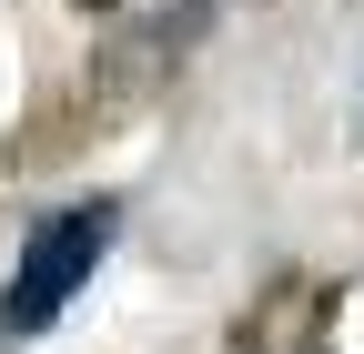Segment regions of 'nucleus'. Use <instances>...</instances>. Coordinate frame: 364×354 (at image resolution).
Instances as JSON below:
<instances>
[{"label": "nucleus", "mask_w": 364, "mask_h": 354, "mask_svg": "<svg viewBox=\"0 0 364 354\" xmlns=\"http://www.w3.org/2000/svg\"><path fill=\"white\" fill-rule=\"evenodd\" d=\"M102 243H112V203H71V213H51V223L21 243V263H11L0 334H41V324H61L71 294L91 284V263H102Z\"/></svg>", "instance_id": "obj_1"}]
</instances>
